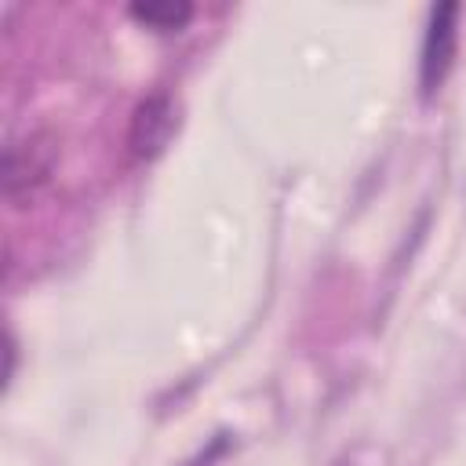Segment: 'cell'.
<instances>
[{"instance_id":"obj_4","label":"cell","mask_w":466,"mask_h":466,"mask_svg":"<svg viewBox=\"0 0 466 466\" xmlns=\"http://www.w3.org/2000/svg\"><path fill=\"white\" fill-rule=\"evenodd\" d=\"M131 18L157 33H178L193 18V7L189 4H131Z\"/></svg>"},{"instance_id":"obj_3","label":"cell","mask_w":466,"mask_h":466,"mask_svg":"<svg viewBox=\"0 0 466 466\" xmlns=\"http://www.w3.org/2000/svg\"><path fill=\"white\" fill-rule=\"evenodd\" d=\"M175 131H178V106L171 95L157 91L135 106L131 127H127V149L135 160H153L167 149Z\"/></svg>"},{"instance_id":"obj_2","label":"cell","mask_w":466,"mask_h":466,"mask_svg":"<svg viewBox=\"0 0 466 466\" xmlns=\"http://www.w3.org/2000/svg\"><path fill=\"white\" fill-rule=\"evenodd\" d=\"M459 51V4H437L430 11V25L422 36V55H419V87L422 98H433L441 84L448 80Z\"/></svg>"},{"instance_id":"obj_1","label":"cell","mask_w":466,"mask_h":466,"mask_svg":"<svg viewBox=\"0 0 466 466\" xmlns=\"http://www.w3.org/2000/svg\"><path fill=\"white\" fill-rule=\"evenodd\" d=\"M55 157H58V146L44 131H33L25 138L7 142V149H4V197L11 204L33 200L55 171Z\"/></svg>"}]
</instances>
